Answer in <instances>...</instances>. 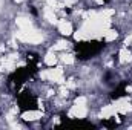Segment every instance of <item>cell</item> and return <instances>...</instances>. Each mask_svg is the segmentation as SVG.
I'll use <instances>...</instances> for the list:
<instances>
[{
    "label": "cell",
    "instance_id": "cell-10",
    "mask_svg": "<svg viewBox=\"0 0 132 130\" xmlns=\"http://www.w3.org/2000/svg\"><path fill=\"white\" fill-rule=\"evenodd\" d=\"M40 116H42V113H40V112H26V113H23V119H26V121L38 119Z\"/></svg>",
    "mask_w": 132,
    "mask_h": 130
},
{
    "label": "cell",
    "instance_id": "cell-11",
    "mask_svg": "<svg viewBox=\"0 0 132 130\" xmlns=\"http://www.w3.org/2000/svg\"><path fill=\"white\" fill-rule=\"evenodd\" d=\"M45 63L48 66H54L57 63V57H55V54H52V52H49V54H46V57H45Z\"/></svg>",
    "mask_w": 132,
    "mask_h": 130
},
{
    "label": "cell",
    "instance_id": "cell-14",
    "mask_svg": "<svg viewBox=\"0 0 132 130\" xmlns=\"http://www.w3.org/2000/svg\"><path fill=\"white\" fill-rule=\"evenodd\" d=\"M62 60H63V63H66V64H72V63H74V55H71V54L63 55Z\"/></svg>",
    "mask_w": 132,
    "mask_h": 130
},
{
    "label": "cell",
    "instance_id": "cell-1",
    "mask_svg": "<svg viewBox=\"0 0 132 130\" xmlns=\"http://www.w3.org/2000/svg\"><path fill=\"white\" fill-rule=\"evenodd\" d=\"M17 40L20 41H25V43H32V44H37V43H42L43 40V35L38 32V31H34V29H20V32L15 34Z\"/></svg>",
    "mask_w": 132,
    "mask_h": 130
},
{
    "label": "cell",
    "instance_id": "cell-18",
    "mask_svg": "<svg viewBox=\"0 0 132 130\" xmlns=\"http://www.w3.org/2000/svg\"><path fill=\"white\" fill-rule=\"evenodd\" d=\"M132 43V35H129L128 38H126V44H131Z\"/></svg>",
    "mask_w": 132,
    "mask_h": 130
},
{
    "label": "cell",
    "instance_id": "cell-4",
    "mask_svg": "<svg viewBox=\"0 0 132 130\" xmlns=\"http://www.w3.org/2000/svg\"><path fill=\"white\" fill-rule=\"evenodd\" d=\"M114 106H115L117 112H120V113H126V112L131 110V104H129L128 99H120V101H117Z\"/></svg>",
    "mask_w": 132,
    "mask_h": 130
},
{
    "label": "cell",
    "instance_id": "cell-16",
    "mask_svg": "<svg viewBox=\"0 0 132 130\" xmlns=\"http://www.w3.org/2000/svg\"><path fill=\"white\" fill-rule=\"evenodd\" d=\"M66 87H68V89H74V87H75V83H74V80H69V81L66 83Z\"/></svg>",
    "mask_w": 132,
    "mask_h": 130
},
{
    "label": "cell",
    "instance_id": "cell-3",
    "mask_svg": "<svg viewBox=\"0 0 132 130\" xmlns=\"http://www.w3.org/2000/svg\"><path fill=\"white\" fill-rule=\"evenodd\" d=\"M86 106L85 104H81V103H75V106L71 109V112H69V116H72V118H85L86 116Z\"/></svg>",
    "mask_w": 132,
    "mask_h": 130
},
{
    "label": "cell",
    "instance_id": "cell-19",
    "mask_svg": "<svg viewBox=\"0 0 132 130\" xmlns=\"http://www.w3.org/2000/svg\"><path fill=\"white\" fill-rule=\"evenodd\" d=\"M15 2H22V0H15Z\"/></svg>",
    "mask_w": 132,
    "mask_h": 130
},
{
    "label": "cell",
    "instance_id": "cell-17",
    "mask_svg": "<svg viewBox=\"0 0 132 130\" xmlns=\"http://www.w3.org/2000/svg\"><path fill=\"white\" fill-rule=\"evenodd\" d=\"M74 3H75V0H65L66 6H71V5H74Z\"/></svg>",
    "mask_w": 132,
    "mask_h": 130
},
{
    "label": "cell",
    "instance_id": "cell-6",
    "mask_svg": "<svg viewBox=\"0 0 132 130\" xmlns=\"http://www.w3.org/2000/svg\"><path fill=\"white\" fill-rule=\"evenodd\" d=\"M17 26L20 28V29H32V23H31V20L29 18H26V17H19L17 18Z\"/></svg>",
    "mask_w": 132,
    "mask_h": 130
},
{
    "label": "cell",
    "instance_id": "cell-13",
    "mask_svg": "<svg viewBox=\"0 0 132 130\" xmlns=\"http://www.w3.org/2000/svg\"><path fill=\"white\" fill-rule=\"evenodd\" d=\"M66 46H68V43H66V41H59L57 44H54V46H52V51H62V49H65Z\"/></svg>",
    "mask_w": 132,
    "mask_h": 130
},
{
    "label": "cell",
    "instance_id": "cell-2",
    "mask_svg": "<svg viewBox=\"0 0 132 130\" xmlns=\"http://www.w3.org/2000/svg\"><path fill=\"white\" fill-rule=\"evenodd\" d=\"M42 78H48L49 81H55V83H63V70L62 67H55V69H48V70H43L42 73Z\"/></svg>",
    "mask_w": 132,
    "mask_h": 130
},
{
    "label": "cell",
    "instance_id": "cell-9",
    "mask_svg": "<svg viewBox=\"0 0 132 130\" xmlns=\"http://www.w3.org/2000/svg\"><path fill=\"white\" fill-rule=\"evenodd\" d=\"M131 60H132L131 52H129L126 48H123V49L120 51V63H128V61H131Z\"/></svg>",
    "mask_w": 132,
    "mask_h": 130
},
{
    "label": "cell",
    "instance_id": "cell-8",
    "mask_svg": "<svg viewBox=\"0 0 132 130\" xmlns=\"http://www.w3.org/2000/svg\"><path fill=\"white\" fill-rule=\"evenodd\" d=\"M115 113H117L115 106H106V107H103V110H101V118H109V116H112V115H115Z\"/></svg>",
    "mask_w": 132,
    "mask_h": 130
},
{
    "label": "cell",
    "instance_id": "cell-15",
    "mask_svg": "<svg viewBox=\"0 0 132 130\" xmlns=\"http://www.w3.org/2000/svg\"><path fill=\"white\" fill-rule=\"evenodd\" d=\"M46 2H48V5H49V6H51L52 9H55V8H59V3H57L55 0H46Z\"/></svg>",
    "mask_w": 132,
    "mask_h": 130
},
{
    "label": "cell",
    "instance_id": "cell-12",
    "mask_svg": "<svg viewBox=\"0 0 132 130\" xmlns=\"http://www.w3.org/2000/svg\"><path fill=\"white\" fill-rule=\"evenodd\" d=\"M104 38H106L108 41H111V40L117 38V32H115V31H106V32H104Z\"/></svg>",
    "mask_w": 132,
    "mask_h": 130
},
{
    "label": "cell",
    "instance_id": "cell-5",
    "mask_svg": "<svg viewBox=\"0 0 132 130\" xmlns=\"http://www.w3.org/2000/svg\"><path fill=\"white\" fill-rule=\"evenodd\" d=\"M59 31L63 34V35H71L72 34V25L66 20H60L59 22Z\"/></svg>",
    "mask_w": 132,
    "mask_h": 130
},
{
    "label": "cell",
    "instance_id": "cell-7",
    "mask_svg": "<svg viewBox=\"0 0 132 130\" xmlns=\"http://www.w3.org/2000/svg\"><path fill=\"white\" fill-rule=\"evenodd\" d=\"M43 14H45V18H46L49 23H57V17H55V14H54V9H52L51 6L45 8Z\"/></svg>",
    "mask_w": 132,
    "mask_h": 130
}]
</instances>
